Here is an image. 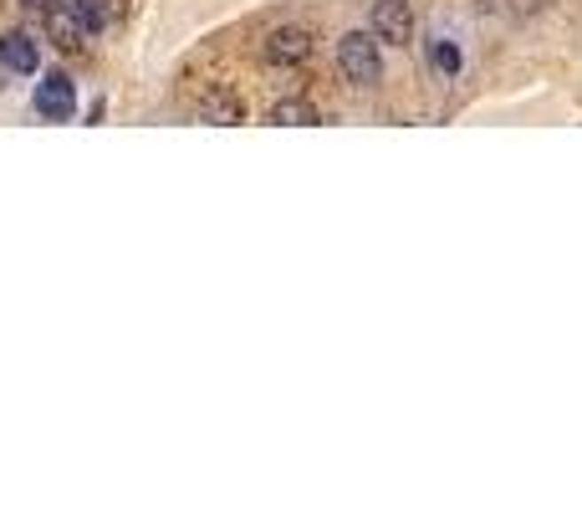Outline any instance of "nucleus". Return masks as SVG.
<instances>
[{
	"instance_id": "1",
	"label": "nucleus",
	"mask_w": 582,
	"mask_h": 510,
	"mask_svg": "<svg viewBox=\"0 0 582 510\" xmlns=\"http://www.w3.org/2000/svg\"><path fill=\"white\" fill-rule=\"evenodd\" d=\"M383 41L374 31H348V36L337 41V67H342V77L353 82V87H374L383 77V51H378Z\"/></svg>"
},
{
	"instance_id": "2",
	"label": "nucleus",
	"mask_w": 582,
	"mask_h": 510,
	"mask_svg": "<svg viewBox=\"0 0 582 510\" xmlns=\"http://www.w3.org/2000/svg\"><path fill=\"white\" fill-rule=\"evenodd\" d=\"M368 31H374L378 41H389V46H409V36H414V11H409L404 0H374Z\"/></svg>"
},
{
	"instance_id": "3",
	"label": "nucleus",
	"mask_w": 582,
	"mask_h": 510,
	"mask_svg": "<svg viewBox=\"0 0 582 510\" xmlns=\"http://www.w3.org/2000/svg\"><path fill=\"white\" fill-rule=\"evenodd\" d=\"M266 61L271 67H302V61H312V31H307V26H281V31H271Z\"/></svg>"
},
{
	"instance_id": "4",
	"label": "nucleus",
	"mask_w": 582,
	"mask_h": 510,
	"mask_svg": "<svg viewBox=\"0 0 582 510\" xmlns=\"http://www.w3.org/2000/svg\"><path fill=\"white\" fill-rule=\"evenodd\" d=\"M36 113H42L46 122H67L77 113V87H72L67 72H51V77L36 87Z\"/></svg>"
},
{
	"instance_id": "5",
	"label": "nucleus",
	"mask_w": 582,
	"mask_h": 510,
	"mask_svg": "<svg viewBox=\"0 0 582 510\" xmlns=\"http://www.w3.org/2000/svg\"><path fill=\"white\" fill-rule=\"evenodd\" d=\"M0 61H5V72H16V77H31L36 72V41L26 36V31H5L0 36Z\"/></svg>"
},
{
	"instance_id": "6",
	"label": "nucleus",
	"mask_w": 582,
	"mask_h": 510,
	"mask_svg": "<svg viewBox=\"0 0 582 510\" xmlns=\"http://www.w3.org/2000/svg\"><path fill=\"white\" fill-rule=\"evenodd\" d=\"M200 118L215 122V128H235V122L246 118V102L235 98V92H225V87H215V92L200 102Z\"/></svg>"
},
{
	"instance_id": "7",
	"label": "nucleus",
	"mask_w": 582,
	"mask_h": 510,
	"mask_svg": "<svg viewBox=\"0 0 582 510\" xmlns=\"http://www.w3.org/2000/svg\"><path fill=\"white\" fill-rule=\"evenodd\" d=\"M46 31H51V41L62 46V51H77L83 46V20H77V11L72 5H57V11H46Z\"/></svg>"
},
{
	"instance_id": "8",
	"label": "nucleus",
	"mask_w": 582,
	"mask_h": 510,
	"mask_svg": "<svg viewBox=\"0 0 582 510\" xmlns=\"http://www.w3.org/2000/svg\"><path fill=\"white\" fill-rule=\"evenodd\" d=\"M271 122H281V128H312L317 107L307 98H281L276 107H271Z\"/></svg>"
},
{
	"instance_id": "9",
	"label": "nucleus",
	"mask_w": 582,
	"mask_h": 510,
	"mask_svg": "<svg viewBox=\"0 0 582 510\" xmlns=\"http://www.w3.org/2000/svg\"><path fill=\"white\" fill-rule=\"evenodd\" d=\"M72 11H77V20H83L87 36H103L107 20H113V11H107L103 0H72Z\"/></svg>"
},
{
	"instance_id": "10",
	"label": "nucleus",
	"mask_w": 582,
	"mask_h": 510,
	"mask_svg": "<svg viewBox=\"0 0 582 510\" xmlns=\"http://www.w3.org/2000/svg\"><path fill=\"white\" fill-rule=\"evenodd\" d=\"M460 61H465V57H460V46H455V41H439V46H435V67L444 72V77H455V72H460Z\"/></svg>"
}]
</instances>
